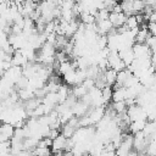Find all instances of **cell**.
<instances>
[{"mask_svg":"<svg viewBox=\"0 0 156 156\" xmlns=\"http://www.w3.org/2000/svg\"><path fill=\"white\" fill-rule=\"evenodd\" d=\"M12 2H15V4H23L26 0H11Z\"/></svg>","mask_w":156,"mask_h":156,"instance_id":"1","label":"cell"}]
</instances>
